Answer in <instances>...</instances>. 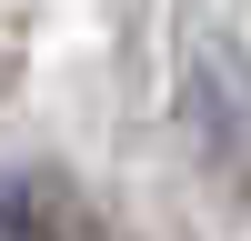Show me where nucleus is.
Listing matches in <instances>:
<instances>
[{
    "label": "nucleus",
    "mask_w": 251,
    "mask_h": 241,
    "mask_svg": "<svg viewBox=\"0 0 251 241\" xmlns=\"http://www.w3.org/2000/svg\"><path fill=\"white\" fill-rule=\"evenodd\" d=\"M0 241H80V211L30 171H0Z\"/></svg>",
    "instance_id": "nucleus-1"
}]
</instances>
